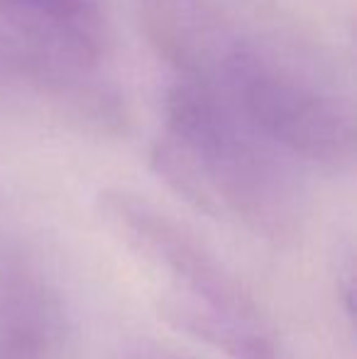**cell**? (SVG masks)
Returning a JSON list of instances; mask_svg holds the SVG:
<instances>
[{"instance_id":"cell-2","label":"cell","mask_w":357,"mask_h":359,"mask_svg":"<svg viewBox=\"0 0 357 359\" xmlns=\"http://www.w3.org/2000/svg\"><path fill=\"white\" fill-rule=\"evenodd\" d=\"M301 164L343 166L355 154V118L345 100L238 29L196 79Z\"/></svg>"},{"instance_id":"cell-6","label":"cell","mask_w":357,"mask_h":359,"mask_svg":"<svg viewBox=\"0 0 357 359\" xmlns=\"http://www.w3.org/2000/svg\"><path fill=\"white\" fill-rule=\"evenodd\" d=\"M5 62V59H3V52H0V64H3Z\"/></svg>"},{"instance_id":"cell-5","label":"cell","mask_w":357,"mask_h":359,"mask_svg":"<svg viewBox=\"0 0 357 359\" xmlns=\"http://www.w3.org/2000/svg\"><path fill=\"white\" fill-rule=\"evenodd\" d=\"M128 359H191V357L179 355V352H172V350H164V347H140V350H135Z\"/></svg>"},{"instance_id":"cell-3","label":"cell","mask_w":357,"mask_h":359,"mask_svg":"<svg viewBox=\"0 0 357 359\" xmlns=\"http://www.w3.org/2000/svg\"><path fill=\"white\" fill-rule=\"evenodd\" d=\"M105 44L100 0H0V52L37 76L57 83L88 79Z\"/></svg>"},{"instance_id":"cell-1","label":"cell","mask_w":357,"mask_h":359,"mask_svg":"<svg viewBox=\"0 0 357 359\" xmlns=\"http://www.w3.org/2000/svg\"><path fill=\"white\" fill-rule=\"evenodd\" d=\"M152 161L198 208L281 240L301 225V161L264 137L208 86L177 79L164 98Z\"/></svg>"},{"instance_id":"cell-4","label":"cell","mask_w":357,"mask_h":359,"mask_svg":"<svg viewBox=\"0 0 357 359\" xmlns=\"http://www.w3.org/2000/svg\"><path fill=\"white\" fill-rule=\"evenodd\" d=\"M0 291V311H3V327H8L10 337L20 347L39 345L47 332L49 308L42 298L32 276L22 271H13L3 279Z\"/></svg>"}]
</instances>
